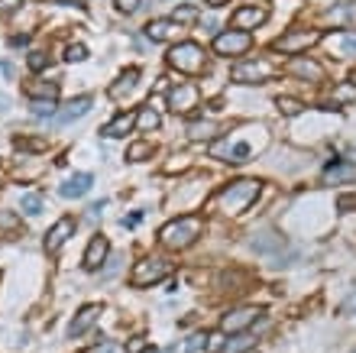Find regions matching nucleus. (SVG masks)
Instances as JSON below:
<instances>
[{"instance_id": "obj_1", "label": "nucleus", "mask_w": 356, "mask_h": 353, "mask_svg": "<svg viewBox=\"0 0 356 353\" xmlns=\"http://www.w3.org/2000/svg\"><path fill=\"white\" fill-rule=\"evenodd\" d=\"M266 146H269V130H266L263 123H243L234 133H227L224 140H217L211 146V156L224 159V162H234V166H243L256 152H263Z\"/></svg>"}, {"instance_id": "obj_2", "label": "nucleus", "mask_w": 356, "mask_h": 353, "mask_svg": "<svg viewBox=\"0 0 356 353\" xmlns=\"http://www.w3.org/2000/svg\"><path fill=\"white\" fill-rule=\"evenodd\" d=\"M204 233V221L197 214H185V217H175L159 230V243L165 250H188L191 243Z\"/></svg>"}, {"instance_id": "obj_3", "label": "nucleus", "mask_w": 356, "mask_h": 353, "mask_svg": "<svg viewBox=\"0 0 356 353\" xmlns=\"http://www.w3.org/2000/svg\"><path fill=\"white\" fill-rule=\"evenodd\" d=\"M256 198H259V182L256 178H240V182H230V185L220 188L214 201L224 214H243Z\"/></svg>"}, {"instance_id": "obj_4", "label": "nucleus", "mask_w": 356, "mask_h": 353, "mask_svg": "<svg viewBox=\"0 0 356 353\" xmlns=\"http://www.w3.org/2000/svg\"><path fill=\"white\" fill-rule=\"evenodd\" d=\"M169 65L178 68L181 74H201L204 72V49L197 46V42H178V46H172L169 52Z\"/></svg>"}, {"instance_id": "obj_5", "label": "nucleus", "mask_w": 356, "mask_h": 353, "mask_svg": "<svg viewBox=\"0 0 356 353\" xmlns=\"http://www.w3.org/2000/svg\"><path fill=\"white\" fill-rule=\"evenodd\" d=\"M321 29H289L285 36L275 39V52H282V56H298V52H308L311 46H318L321 42Z\"/></svg>"}, {"instance_id": "obj_6", "label": "nucleus", "mask_w": 356, "mask_h": 353, "mask_svg": "<svg viewBox=\"0 0 356 353\" xmlns=\"http://www.w3.org/2000/svg\"><path fill=\"white\" fill-rule=\"evenodd\" d=\"M172 272V262L169 260H159V256H152V260H143L133 266L130 272V285L133 288H146V285H156L162 282L165 276Z\"/></svg>"}, {"instance_id": "obj_7", "label": "nucleus", "mask_w": 356, "mask_h": 353, "mask_svg": "<svg viewBox=\"0 0 356 353\" xmlns=\"http://www.w3.org/2000/svg\"><path fill=\"white\" fill-rule=\"evenodd\" d=\"M272 74H275V65L269 58H253V62H240V65L230 68V78L243 84H263Z\"/></svg>"}, {"instance_id": "obj_8", "label": "nucleus", "mask_w": 356, "mask_h": 353, "mask_svg": "<svg viewBox=\"0 0 356 353\" xmlns=\"http://www.w3.org/2000/svg\"><path fill=\"white\" fill-rule=\"evenodd\" d=\"M253 49V36L240 33V29H227L214 39V52L217 56H246Z\"/></svg>"}, {"instance_id": "obj_9", "label": "nucleus", "mask_w": 356, "mask_h": 353, "mask_svg": "<svg viewBox=\"0 0 356 353\" xmlns=\"http://www.w3.org/2000/svg\"><path fill=\"white\" fill-rule=\"evenodd\" d=\"M259 315H263V311H259V308H253V305L234 308V311H227V315L220 317V331H224V334H240V331H246V327L253 324Z\"/></svg>"}, {"instance_id": "obj_10", "label": "nucleus", "mask_w": 356, "mask_h": 353, "mask_svg": "<svg viewBox=\"0 0 356 353\" xmlns=\"http://www.w3.org/2000/svg\"><path fill=\"white\" fill-rule=\"evenodd\" d=\"M197 101H201V91H197L195 84H188V81H178L175 88L169 91V107L175 113H188V111H195Z\"/></svg>"}, {"instance_id": "obj_11", "label": "nucleus", "mask_w": 356, "mask_h": 353, "mask_svg": "<svg viewBox=\"0 0 356 353\" xmlns=\"http://www.w3.org/2000/svg\"><path fill=\"white\" fill-rule=\"evenodd\" d=\"M266 19H269V10H266V7H256V3H246V7L234 10V17H230V23H234V29L246 33V29L263 26Z\"/></svg>"}, {"instance_id": "obj_12", "label": "nucleus", "mask_w": 356, "mask_h": 353, "mask_svg": "<svg viewBox=\"0 0 356 353\" xmlns=\"http://www.w3.org/2000/svg\"><path fill=\"white\" fill-rule=\"evenodd\" d=\"M75 217H58L56 223H52V230L46 233V250L49 253H58L62 250V243L68 240V237H75Z\"/></svg>"}, {"instance_id": "obj_13", "label": "nucleus", "mask_w": 356, "mask_h": 353, "mask_svg": "<svg viewBox=\"0 0 356 353\" xmlns=\"http://www.w3.org/2000/svg\"><path fill=\"white\" fill-rule=\"evenodd\" d=\"M97 317H101V305H85L75 317H72V324H68V337L75 340V337L88 334V331L94 327V321H97Z\"/></svg>"}, {"instance_id": "obj_14", "label": "nucleus", "mask_w": 356, "mask_h": 353, "mask_svg": "<svg viewBox=\"0 0 356 353\" xmlns=\"http://www.w3.org/2000/svg\"><path fill=\"white\" fill-rule=\"evenodd\" d=\"M107 253H111V243H107V237H94L91 243H88V250H85V266L88 272H94V269H101V262L107 260Z\"/></svg>"}, {"instance_id": "obj_15", "label": "nucleus", "mask_w": 356, "mask_h": 353, "mask_svg": "<svg viewBox=\"0 0 356 353\" xmlns=\"http://www.w3.org/2000/svg\"><path fill=\"white\" fill-rule=\"evenodd\" d=\"M91 97H88V94H81V97H75V101H68L65 107H62V111L56 113V120L58 123H75V120H81V117H85L88 111H91Z\"/></svg>"}, {"instance_id": "obj_16", "label": "nucleus", "mask_w": 356, "mask_h": 353, "mask_svg": "<svg viewBox=\"0 0 356 353\" xmlns=\"http://www.w3.org/2000/svg\"><path fill=\"white\" fill-rule=\"evenodd\" d=\"M136 127V113L127 111V113H117L107 127H104V136H111V140H117V136H127V133Z\"/></svg>"}, {"instance_id": "obj_17", "label": "nucleus", "mask_w": 356, "mask_h": 353, "mask_svg": "<svg viewBox=\"0 0 356 353\" xmlns=\"http://www.w3.org/2000/svg\"><path fill=\"white\" fill-rule=\"evenodd\" d=\"M289 74H301V78H311V81H324V68L318 62H311V58H291Z\"/></svg>"}, {"instance_id": "obj_18", "label": "nucleus", "mask_w": 356, "mask_h": 353, "mask_svg": "<svg viewBox=\"0 0 356 353\" xmlns=\"http://www.w3.org/2000/svg\"><path fill=\"white\" fill-rule=\"evenodd\" d=\"M91 182H94V178L88 175V172H81V175L68 178L65 185L58 188V195H62V198H85L88 191H91Z\"/></svg>"}, {"instance_id": "obj_19", "label": "nucleus", "mask_w": 356, "mask_h": 353, "mask_svg": "<svg viewBox=\"0 0 356 353\" xmlns=\"http://www.w3.org/2000/svg\"><path fill=\"white\" fill-rule=\"evenodd\" d=\"M175 33H178V26L172 19H152L149 26H146V36H149L152 42H165V39H172Z\"/></svg>"}, {"instance_id": "obj_20", "label": "nucleus", "mask_w": 356, "mask_h": 353, "mask_svg": "<svg viewBox=\"0 0 356 353\" xmlns=\"http://www.w3.org/2000/svg\"><path fill=\"white\" fill-rule=\"evenodd\" d=\"M217 133H220V127H217L214 120H195L188 127V136H191V140H214Z\"/></svg>"}, {"instance_id": "obj_21", "label": "nucleus", "mask_w": 356, "mask_h": 353, "mask_svg": "<svg viewBox=\"0 0 356 353\" xmlns=\"http://www.w3.org/2000/svg\"><path fill=\"white\" fill-rule=\"evenodd\" d=\"M136 78H140V72H136V68H127V72L117 78V84H111V97H123L127 91H133V88H136Z\"/></svg>"}, {"instance_id": "obj_22", "label": "nucleus", "mask_w": 356, "mask_h": 353, "mask_svg": "<svg viewBox=\"0 0 356 353\" xmlns=\"http://www.w3.org/2000/svg\"><path fill=\"white\" fill-rule=\"evenodd\" d=\"M26 94L29 97H42V101H56L58 97V84H52V81H29L26 84Z\"/></svg>"}, {"instance_id": "obj_23", "label": "nucleus", "mask_w": 356, "mask_h": 353, "mask_svg": "<svg viewBox=\"0 0 356 353\" xmlns=\"http://www.w3.org/2000/svg\"><path fill=\"white\" fill-rule=\"evenodd\" d=\"M159 123H162V117L152 107H143L140 113H136V127H140L143 133H152V130H159Z\"/></svg>"}, {"instance_id": "obj_24", "label": "nucleus", "mask_w": 356, "mask_h": 353, "mask_svg": "<svg viewBox=\"0 0 356 353\" xmlns=\"http://www.w3.org/2000/svg\"><path fill=\"white\" fill-rule=\"evenodd\" d=\"M211 350V334L207 331H197L185 340V353H207Z\"/></svg>"}, {"instance_id": "obj_25", "label": "nucleus", "mask_w": 356, "mask_h": 353, "mask_svg": "<svg viewBox=\"0 0 356 353\" xmlns=\"http://www.w3.org/2000/svg\"><path fill=\"white\" fill-rule=\"evenodd\" d=\"M356 178V166H330L324 172V182H350Z\"/></svg>"}, {"instance_id": "obj_26", "label": "nucleus", "mask_w": 356, "mask_h": 353, "mask_svg": "<svg viewBox=\"0 0 356 353\" xmlns=\"http://www.w3.org/2000/svg\"><path fill=\"white\" fill-rule=\"evenodd\" d=\"M256 347V340L250 334H240V337H234V340H227L224 344V353H250Z\"/></svg>"}, {"instance_id": "obj_27", "label": "nucleus", "mask_w": 356, "mask_h": 353, "mask_svg": "<svg viewBox=\"0 0 356 353\" xmlns=\"http://www.w3.org/2000/svg\"><path fill=\"white\" fill-rule=\"evenodd\" d=\"M169 19L175 23V26H181V23H195V19H197V7H191V3H181V7L172 10Z\"/></svg>"}, {"instance_id": "obj_28", "label": "nucleus", "mask_w": 356, "mask_h": 353, "mask_svg": "<svg viewBox=\"0 0 356 353\" xmlns=\"http://www.w3.org/2000/svg\"><path fill=\"white\" fill-rule=\"evenodd\" d=\"M275 107H279V113H285V117H298V113L305 111V104H301L298 97H279Z\"/></svg>"}, {"instance_id": "obj_29", "label": "nucleus", "mask_w": 356, "mask_h": 353, "mask_svg": "<svg viewBox=\"0 0 356 353\" xmlns=\"http://www.w3.org/2000/svg\"><path fill=\"white\" fill-rule=\"evenodd\" d=\"M149 156H152V143H146V140L133 143V146L127 149V159H130V162H143V159H149Z\"/></svg>"}, {"instance_id": "obj_30", "label": "nucleus", "mask_w": 356, "mask_h": 353, "mask_svg": "<svg viewBox=\"0 0 356 353\" xmlns=\"http://www.w3.org/2000/svg\"><path fill=\"white\" fill-rule=\"evenodd\" d=\"M19 207H23V214H29V217H36V214L42 211V198H39L36 191H29V195L19 198Z\"/></svg>"}, {"instance_id": "obj_31", "label": "nucleus", "mask_w": 356, "mask_h": 353, "mask_svg": "<svg viewBox=\"0 0 356 353\" xmlns=\"http://www.w3.org/2000/svg\"><path fill=\"white\" fill-rule=\"evenodd\" d=\"M356 97V84L353 81H347V84H340L337 91H334V101H340V104H350Z\"/></svg>"}, {"instance_id": "obj_32", "label": "nucleus", "mask_w": 356, "mask_h": 353, "mask_svg": "<svg viewBox=\"0 0 356 353\" xmlns=\"http://www.w3.org/2000/svg\"><path fill=\"white\" fill-rule=\"evenodd\" d=\"M56 113V101H36L33 104V117H52Z\"/></svg>"}, {"instance_id": "obj_33", "label": "nucleus", "mask_w": 356, "mask_h": 353, "mask_svg": "<svg viewBox=\"0 0 356 353\" xmlns=\"http://www.w3.org/2000/svg\"><path fill=\"white\" fill-rule=\"evenodd\" d=\"M65 58H68V62H85V58H88V49L81 46V42H75V46L65 49Z\"/></svg>"}, {"instance_id": "obj_34", "label": "nucleus", "mask_w": 356, "mask_h": 353, "mask_svg": "<svg viewBox=\"0 0 356 353\" xmlns=\"http://www.w3.org/2000/svg\"><path fill=\"white\" fill-rule=\"evenodd\" d=\"M46 65H49L46 52H29V68H33V72H42Z\"/></svg>"}, {"instance_id": "obj_35", "label": "nucleus", "mask_w": 356, "mask_h": 353, "mask_svg": "<svg viewBox=\"0 0 356 353\" xmlns=\"http://www.w3.org/2000/svg\"><path fill=\"white\" fill-rule=\"evenodd\" d=\"M340 52H343V56L356 52V33H353V36H343V39H340Z\"/></svg>"}, {"instance_id": "obj_36", "label": "nucleus", "mask_w": 356, "mask_h": 353, "mask_svg": "<svg viewBox=\"0 0 356 353\" xmlns=\"http://www.w3.org/2000/svg\"><path fill=\"white\" fill-rule=\"evenodd\" d=\"M117 7H120L123 13H136V10H140V0H117Z\"/></svg>"}, {"instance_id": "obj_37", "label": "nucleus", "mask_w": 356, "mask_h": 353, "mask_svg": "<svg viewBox=\"0 0 356 353\" xmlns=\"http://www.w3.org/2000/svg\"><path fill=\"white\" fill-rule=\"evenodd\" d=\"M343 315H347V317H353V321H356V292L347 298V301H343Z\"/></svg>"}, {"instance_id": "obj_38", "label": "nucleus", "mask_w": 356, "mask_h": 353, "mask_svg": "<svg viewBox=\"0 0 356 353\" xmlns=\"http://www.w3.org/2000/svg\"><path fill=\"white\" fill-rule=\"evenodd\" d=\"M146 347H149V344H146V337H133V344L127 347V353H143Z\"/></svg>"}, {"instance_id": "obj_39", "label": "nucleus", "mask_w": 356, "mask_h": 353, "mask_svg": "<svg viewBox=\"0 0 356 353\" xmlns=\"http://www.w3.org/2000/svg\"><path fill=\"white\" fill-rule=\"evenodd\" d=\"M17 146L19 149H42L46 143H42V140H17Z\"/></svg>"}, {"instance_id": "obj_40", "label": "nucleus", "mask_w": 356, "mask_h": 353, "mask_svg": "<svg viewBox=\"0 0 356 353\" xmlns=\"http://www.w3.org/2000/svg\"><path fill=\"white\" fill-rule=\"evenodd\" d=\"M91 353H117V347H113L111 340H104V344H97V347H94Z\"/></svg>"}, {"instance_id": "obj_41", "label": "nucleus", "mask_w": 356, "mask_h": 353, "mask_svg": "<svg viewBox=\"0 0 356 353\" xmlns=\"http://www.w3.org/2000/svg\"><path fill=\"white\" fill-rule=\"evenodd\" d=\"M10 42H13V46H26V42H29V36H13V39H10Z\"/></svg>"}, {"instance_id": "obj_42", "label": "nucleus", "mask_w": 356, "mask_h": 353, "mask_svg": "<svg viewBox=\"0 0 356 353\" xmlns=\"http://www.w3.org/2000/svg\"><path fill=\"white\" fill-rule=\"evenodd\" d=\"M204 3H207V7H224V3H230V0H204Z\"/></svg>"}, {"instance_id": "obj_43", "label": "nucleus", "mask_w": 356, "mask_h": 353, "mask_svg": "<svg viewBox=\"0 0 356 353\" xmlns=\"http://www.w3.org/2000/svg\"><path fill=\"white\" fill-rule=\"evenodd\" d=\"M353 353H356V350H353Z\"/></svg>"}]
</instances>
